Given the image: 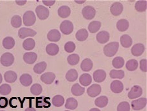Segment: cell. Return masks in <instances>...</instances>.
<instances>
[{"label": "cell", "mask_w": 147, "mask_h": 111, "mask_svg": "<svg viewBox=\"0 0 147 111\" xmlns=\"http://www.w3.org/2000/svg\"><path fill=\"white\" fill-rule=\"evenodd\" d=\"M12 88L7 84H3L0 86V94L2 95H8L11 93Z\"/></svg>", "instance_id": "f6af8a7d"}, {"label": "cell", "mask_w": 147, "mask_h": 111, "mask_svg": "<svg viewBox=\"0 0 147 111\" xmlns=\"http://www.w3.org/2000/svg\"><path fill=\"white\" fill-rule=\"evenodd\" d=\"M108 104V98L106 96H101L95 100V104L99 108L105 107Z\"/></svg>", "instance_id": "f546056e"}, {"label": "cell", "mask_w": 147, "mask_h": 111, "mask_svg": "<svg viewBox=\"0 0 147 111\" xmlns=\"http://www.w3.org/2000/svg\"><path fill=\"white\" fill-rule=\"evenodd\" d=\"M78 106V102L75 98H69L66 101L65 108L67 109L74 110Z\"/></svg>", "instance_id": "836d02e7"}, {"label": "cell", "mask_w": 147, "mask_h": 111, "mask_svg": "<svg viewBox=\"0 0 147 111\" xmlns=\"http://www.w3.org/2000/svg\"><path fill=\"white\" fill-rule=\"evenodd\" d=\"M89 111H100V110L98 109H97V108H93V109H90Z\"/></svg>", "instance_id": "11a10c76"}, {"label": "cell", "mask_w": 147, "mask_h": 111, "mask_svg": "<svg viewBox=\"0 0 147 111\" xmlns=\"http://www.w3.org/2000/svg\"><path fill=\"white\" fill-rule=\"evenodd\" d=\"M46 52L50 56H55L59 52V47L55 44H50L46 47Z\"/></svg>", "instance_id": "4dcf8cb0"}, {"label": "cell", "mask_w": 147, "mask_h": 111, "mask_svg": "<svg viewBox=\"0 0 147 111\" xmlns=\"http://www.w3.org/2000/svg\"><path fill=\"white\" fill-rule=\"evenodd\" d=\"M78 77V73L77 70L75 69H70V70L68 71L66 73L65 78L67 81L69 82H74L77 80Z\"/></svg>", "instance_id": "1f68e13d"}, {"label": "cell", "mask_w": 147, "mask_h": 111, "mask_svg": "<svg viewBox=\"0 0 147 111\" xmlns=\"http://www.w3.org/2000/svg\"><path fill=\"white\" fill-rule=\"evenodd\" d=\"M147 8L146 0H140L138 1L135 4V9L139 12H143L146 11Z\"/></svg>", "instance_id": "d6a6232c"}, {"label": "cell", "mask_w": 147, "mask_h": 111, "mask_svg": "<svg viewBox=\"0 0 147 111\" xmlns=\"http://www.w3.org/2000/svg\"><path fill=\"white\" fill-rule=\"evenodd\" d=\"M36 13L39 19L43 20L46 19L49 15V11L46 7L42 5H38V6L35 9Z\"/></svg>", "instance_id": "5b68a950"}, {"label": "cell", "mask_w": 147, "mask_h": 111, "mask_svg": "<svg viewBox=\"0 0 147 111\" xmlns=\"http://www.w3.org/2000/svg\"><path fill=\"white\" fill-rule=\"evenodd\" d=\"M36 35V32L30 28H22L18 31L19 37L21 39H24L28 36H34Z\"/></svg>", "instance_id": "9c48e42d"}, {"label": "cell", "mask_w": 147, "mask_h": 111, "mask_svg": "<svg viewBox=\"0 0 147 111\" xmlns=\"http://www.w3.org/2000/svg\"><path fill=\"white\" fill-rule=\"evenodd\" d=\"M35 105L36 108H49L51 106L50 98L45 96L36 98Z\"/></svg>", "instance_id": "ba28073f"}, {"label": "cell", "mask_w": 147, "mask_h": 111, "mask_svg": "<svg viewBox=\"0 0 147 111\" xmlns=\"http://www.w3.org/2000/svg\"><path fill=\"white\" fill-rule=\"evenodd\" d=\"M147 100L146 98H140L136 100L132 101L131 107L134 110H140L145 108L146 105Z\"/></svg>", "instance_id": "8992f818"}, {"label": "cell", "mask_w": 147, "mask_h": 111, "mask_svg": "<svg viewBox=\"0 0 147 111\" xmlns=\"http://www.w3.org/2000/svg\"><path fill=\"white\" fill-rule=\"evenodd\" d=\"M65 102L64 98L61 95H56L53 97L52 100V104L55 107H61L63 105Z\"/></svg>", "instance_id": "74e56055"}, {"label": "cell", "mask_w": 147, "mask_h": 111, "mask_svg": "<svg viewBox=\"0 0 147 111\" xmlns=\"http://www.w3.org/2000/svg\"><path fill=\"white\" fill-rule=\"evenodd\" d=\"M42 2L47 7H51L55 3V0H44V1H42Z\"/></svg>", "instance_id": "816d5d0a"}, {"label": "cell", "mask_w": 147, "mask_h": 111, "mask_svg": "<svg viewBox=\"0 0 147 111\" xmlns=\"http://www.w3.org/2000/svg\"><path fill=\"white\" fill-rule=\"evenodd\" d=\"M47 38L51 42H58L61 38L60 32L57 30H51L47 34Z\"/></svg>", "instance_id": "2e32d148"}, {"label": "cell", "mask_w": 147, "mask_h": 111, "mask_svg": "<svg viewBox=\"0 0 147 111\" xmlns=\"http://www.w3.org/2000/svg\"><path fill=\"white\" fill-rule=\"evenodd\" d=\"M140 69L144 72H147V61L146 59H141L140 63Z\"/></svg>", "instance_id": "c3c4849f"}, {"label": "cell", "mask_w": 147, "mask_h": 111, "mask_svg": "<svg viewBox=\"0 0 147 111\" xmlns=\"http://www.w3.org/2000/svg\"><path fill=\"white\" fill-rule=\"evenodd\" d=\"M47 68V63L46 62L42 61L36 64L33 67V71L34 72L37 73V74H40L43 73L45 70H46Z\"/></svg>", "instance_id": "e575fe53"}, {"label": "cell", "mask_w": 147, "mask_h": 111, "mask_svg": "<svg viewBox=\"0 0 147 111\" xmlns=\"http://www.w3.org/2000/svg\"><path fill=\"white\" fill-rule=\"evenodd\" d=\"M120 43L122 47L129 48L132 44V38L128 35H123L120 37Z\"/></svg>", "instance_id": "603a6c76"}, {"label": "cell", "mask_w": 147, "mask_h": 111, "mask_svg": "<svg viewBox=\"0 0 147 111\" xmlns=\"http://www.w3.org/2000/svg\"><path fill=\"white\" fill-rule=\"evenodd\" d=\"M15 45V40L11 36H7L3 40V46L6 49H11Z\"/></svg>", "instance_id": "f1b7e54d"}, {"label": "cell", "mask_w": 147, "mask_h": 111, "mask_svg": "<svg viewBox=\"0 0 147 111\" xmlns=\"http://www.w3.org/2000/svg\"><path fill=\"white\" fill-rule=\"evenodd\" d=\"M9 104H10V105L11 107L13 108H15V107H18V105L19 104V102L16 98H12L10 100Z\"/></svg>", "instance_id": "f907efd6"}, {"label": "cell", "mask_w": 147, "mask_h": 111, "mask_svg": "<svg viewBox=\"0 0 147 111\" xmlns=\"http://www.w3.org/2000/svg\"><path fill=\"white\" fill-rule=\"evenodd\" d=\"M70 12H71V10H70V8L68 6H61L58 10V15L61 18H67L70 15Z\"/></svg>", "instance_id": "cb8c5ba5"}, {"label": "cell", "mask_w": 147, "mask_h": 111, "mask_svg": "<svg viewBox=\"0 0 147 111\" xmlns=\"http://www.w3.org/2000/svg\"><path fill=\"white\" fill-rule=\"evenodd\" d=\"M144 51H145V46L142 44H135L131 49L132 54L136 57L142 55Z\"/></svg>", "instance_id": "4fadbf2b"}, {"label": "cell", "mask_w": 147, "mask_h": 111, "mask_svg": "<svg viewBox=\"0 0 147 111\" xmlns=\"http://www.w3.org/2000/svg\"><path fill=\"white\" fill-rule=\"evenodd\" d=\"M30 91L35 96L40 95L42 92V87L41 85L39 84H34L33 86L31 87Z\"/></svg>", "instance_id": "7bdbcfd3"}, {"label": "cell", "mask_w": 147, "mask_h": 111, "mask_svg": "<svg viewBox=\"0 0 147 111\" xmlns=\"http://www.w3.org/2000/svg\"><path fill=\"white\" fill-rule=\"evenodd\" d=\"M92 78L91 75L88 73L82 74L80 77V82L82 86H88L92 83Z\"/></svg>", "instance_id": "484cf974"}, {"label": "cell", "mask_w": 147, "mask_h": 111, "mask_svg": "<svg viewBox=\"0 0 147 111\" xmlns=\"http://www.w3.org/2000/svg\"><path fill=\"white\" fill-rule=\"evenodd\" d=\"M101 27V22L99 21H92L88 26V30L90 33H95L100 30Z\"/></svg>", "instance_id": "d590c367"}, {"label": "cell", "mask_w": 147, "mask_h": 111, "mask_svg": "<svg viewBox=\"0 0 147 111\" xmlns=\"http://www.w3.org/2000/svg\"><path fill=\"white\" fill-rule=\"evenodd\" d=\"M82 13L84 19L87 20H91L94 18L95 16L96 11L95 8L92 6H86L83 8L82 10Z\"/></svg>", "instance_id": "52a82bcc"}, {"label": "cell", "mask_w": 147, "mask_h": 111, "mask_svg": "<svg viewBox=\"0 0 147 111\" xmlns=\"http://www.w3.org/2000/svg\"><path fill=\"white\" fill-rule=\"evenodd\" d=\"M33 82V79L32 76L30 74L24 73L20 77V82L22 86L28 87L32 84Z\"/></svg>", "instance_id": "ffe728a7"}, {"label": "cell", "mask_w": 147, "mask_h": 111, "mask_svg": "<svg viewBox=\"0 0 147 111\" xmlns=\"http://www.w3.org/2000/svg\"><path fill=\"white\" fill-rule=\"evenodd\" d=\"M143 93V89L139 86H134L131 88L128 93V97L130 99H136L141 96Z\"/></svg>", "instance_id": "8fae6325"}, {"label": "cell", "mask_w": 147, "mask_h": 111, "mask_svg": "<svg viewBox=\"0 0 147 111\" xmlns=\"http://www.w3.org/2000/svg\"><path fill=\"white\" fill-rule=\"evenodd\" d=\"M1 63L4 67H10L12 65L14 62V56L10 52H6L4 53L1 57V59H0Z\"/></svg>", "instance_id": "277c9868"}, {"label": "cell", "mask_w": 147, "mask_h": 111, "mask_svg": "<svg viewBox=\"0 0 147 111\" xmlns=\"http://www.w3.org/2000/svg\"><path fill=\"white\" fill-rule=\"evenodd\" d=\"M101 92V87L100 85L94 84L90 86L87 89V93L90 97H96L98 96Z\"/></svg>", "instance_id": "30bf717a"}, {"label": "cell", "mask_w": 147, "mask_h": 111, "mask_svg": "<svg viewBox=\"0 0 147 111\" xmlns=\"http://www.w3.org/2000/svg\"><path fill=\"white\" fill-rule=\"evenodd\" d=\"M65 50L68 53H72L76 49V45L73 42H68L65 45Z\"/></svg>", "instance_id": "bcb514c9"}, {"label": "cell", "mask_w": 147, "mask_h": 111, "mask_svg": "<svg viewBox=\"0 0 147 111\" xmlns=\"http://www.w3.org/2000/svg\"><path fill=\"white\" fill-rule=\"evenodd\" d=\"M11 24L13 28H18L22 25V19L19 15H14L11 19Z\"/></svg>", "instance_id": "ee69618b"}, {"label": "cell", "mask_w": 147, "mask_h": 111, "mask_svg": "<svg viewBox=\"0 0 147 111\" xmlns=\"http://www.w3.org/2000/svg\"><path fill=\"white\" fill-rule=\"evenodd\" d=\"M76 2H77V3H83V2H84V1H76Z\"/></svg>", "instance_id": "6f0895ef"}, {"label": "cell", "mask_w": 147, "mask_h": 111, "mask_svg": "<svg viewBox=\"0 0 147 111\" xmlns=\"http://www.w3.org/2000/svg\"><path fill=\"white\" fill-rule=\"evenodd\" d=\"M84 91H85L84 87L81 86L79 84H74L71 89L72 93L74 95L76 96H79L83 95L84 93Z\"/></svg>", "instance_id": "83f0119b"}, {"label": "cell", "mask_w": 147, "mask_h": 111, "mask_svg": "<svg viewBox=\"0 0 147 111\" xmlns=\"http://www.w3.org/2000/svg\"><path fill=\"white\" fill-rule=\"evenodd\" d=\"M36 22V16L32 11H27L23 15V23L26 26H32Z\"/></svg>", "instance_id": "7a4b0ae2"}, {"label": "cell", "mask_w": 147, "mask_h": 111, "mask_svg": "<svg viewBox=\"0 0 147 111\" xmlns=\"http://www.w3.org/2000/svg\"><path fill=\"white\" fill-rule=\"evenodd\" d=\"M8 105V100L7 98L0 97V108H5Z\"/></svg>", "instance_id": "681fc988"}, {"label": "cell", "mask_w": 147, "mask_h": 111, "mask_svg": "<svg viewBox=\"0 0 147 111\" xmlns=\"http://www.w3.org/2000/svg\"><path fill=\"white\" fill-rule=\"evenodd\" d=\"M129 27V22L126 19H120L117 22V28L118 31L123 32L125 31Z\"/></svg>", "instance_id": "4316f807"}, {"label": "cell", "mask_w": 147, "mask_h": 111, "mask_svg": "<svg viewBox=\"0 0 147 111\" xmlns=\"http://www.w3.org/2000/svg\"><path fill=\"white\" fill-rule=\"evenodd\" d=\"M35 46V42L32 38H28L23 42L22 47L26 50H31L34 49Z\"/></svg>", "instance_id": "8d00e7d4"}, {"label": "cell", "mask_w": 147, "mask_h": 111, "mask_svg": "<svg viewBox=\"0 0 147 111\" xmlns=\"http://www.w3.org/2000/svg\"><path fill=\"white\" fill-rule=\"evenodd\" d=\"M16 2L17 3V4L18 5H24L26 3V0H21V1H16Z\"/></svg>", "instance_id": "f5cc1de1"}, {"label": "cell", "mask_w": 147, "mask_h": 111, "mask_svg": "<svg viewBox=\"0 0 147 111\" xmlns=\"http://www.w3.org/2000/svg\"><path fill=\"white\" fill-rule=\"evenodd\" d=\"M56 78V75L55 73L52 72H47L44 73L43 75H41L40 79L44 83L46 84H51L55 81Z\"/></svg>", "instance_id": "5bb4252c"}, {"label": "cell", "mask_w": 147, "mask_h": 111, "mask_svg": "<svg viewBox=\"0 0 147 111\" xmlns=\"http://www.w3.org/2000/svg\"><path fill=\"white\" fill-rule=\"evenodd\" d=\"M96 38L98 43L102 44H106L109 40V34L106 31H102L97 34Z\"/></svg>", "instance_id": "e0dca14e"}, {"label": "cell", "mask_w": 147, "mask_h": 111, "mask_svg": "<svg viewBox=\"0 0 147 111\" xmlns=\"http://www.w3.org/2000/svg\"><path fill=\"white\" fill-rule=\"evenodd\" d=\"M67 61L68 63L70 65L74 66V65H77L79 61H80V56L77 54H72L68 56Z\"/></svg>", "instance_id": "f35d334b"}, {"label": "cell", "mask_w": 147, "mask_h": 111, "mask_svg": "<svg viewBox=\"0 0 147 111\" xmlns=\"http://www.w3.org/2000/svg\"><path fill=\"white\" fill-rule=\"evenodd\" d=\"M93 68V62L89 58H86L82 61L81 64V70L84 72H90Z\"/></svg>", "instance_id": "7402d4cb"}, {"label": "cell", "mask_w": 147, "mask_h": 111, "mask_svg": "<svg viewBox=\"0 0 147 111\" xmlns=\"http://www.w3.org/2000/svg\"><path fill=\"white\" fill-rule=\"evenodd\" d=\"M111 90L115 93H120L123 89V84L120 81H114L111 83Z\"/></svg>", "instance_id": "ac0fdd59"}, {"label": "cell", "mask_w": 147, "mask_h": 111, "mask_svg": "<svg viewBox=\"0 0 147 111\" xmlns=\"http://www.w3.org/2000/svg\"><path fill=\"white\" fill-rule=\"evenodd\" d=\"M119 44L117 42H113L106 45L104 47V53L107 57H113L118 52Z\"/></svg>", "instance_id": "6da1fadb"}, {"label": "cell", "mask_w": 147, "mask_h": 111, "mask_svg": "<svg viewBox=\"0 0 147 111\" xmlns=\"http://www.w3.org/2000/svg\"><path fill=\"white\" fill-rule=\"evenodd\" d=\"M4 78L5 81L8 82V83H13L18 79V75L15 72L7 71L4 74Z\"/></svg>", "instance_id": "44dd1931"}, {"label": "cell", "mask_w": 147, "mask_h": 111, "mask_svg": "<svg viewBox=\"0 0 147 111\" xmlns=\"http://www.w3.org/2000/svg\"><path fill=\"white\" fill-rule=\"evenodd\" d=\"M23 59L28 64H33L37 59V55L33 52H26L23 56Z\"/></svg>", "instance_id": "d6986e66"}, {"label": "cell", "mask_w": 147, "mask_h": 111, "mask_svg": "<svg viewBox=\"0 0 147 111\" xmlns=\"http://www.w3.org/2000/svg\"><path fill=\"white\" fill-rule=\"evenodd\" d=\"M88 37V32L86 29H81L77 31L76 34V38L80 42L85 41Z\"/></svg>", "instance_id": "d4e9b609"}, {"label": "cell", "mask_w": 147, "mask_h": 111, "mask_svg": "<svg viewBox=\"0 0 147 111\" xmlns=\"http://www.w3.org/2000/svg\"><path fill=\"white\" fill-rule=\"evenodd\" d=\"M126 68L129 71H134L138 68V62L136 59H131L127 62Z\"/></svg>", "instance_id": "b9f144b4"}, {"label": "cell", "mask_w": 147, "mask_h": 111, "mask_svg": "<svg viewBox=\"0 0 147 111\" xmlns=\"http://www.w3.org/2000/svg\"><path fill=\"white\" fill-rule=\"evenodd\" d=\"M117 111H130V105L127 102H123L118 105Z\"/></svg>", "instance_id": "7dc6e473"}, {"label": "cell", "mask_w": 147, "mask_h": 111, "mask_svg": "<svg viewBox=\"0 0 147 111\" xmlns=\"http://www.w3.org/2000/svg\"><path fill=\"white\" fill-rule=\"evenodd\" d=\"M2 81H3V78H2V75H1V74L0 73V84L2 82Z\"/></svg>", "instance_id": "9f6ffc18"}, {"label": "cell", "mask_w": 147, "mask_h": 111, "mask_svg": "<svg viewBox=\"0 0 147 111\" xmlns=\"http://www.w3.org/2000/svg\"><path fill=\"white\" fill-rule=\"evenodd\" d=\"M66 111H69V110H66Z\"/></svg>", "instance_id": "91938a15"}, {"label": "cell", "mask_w": 147, "mask_h": 111, "mask_svg": "<svg viewBox=\"0 0 147 111\" xmlns=\"http://www.w3.org/2000/svg\"><path fill=\"white\" fill-rule=\"evenodd\" d=\"M60 31L64 35H70L74 30L72 22L70 21H64L61 23L60 26Z\"/></svg>", "instance_id": "3957f363"}, {"label": "cell", "mask_w": 147, "mask_h": 111, "mask_svg": "<svg viewBox=\"0 0 147 111\" xmlns=\"http://www.w3.org/2000/svg\"><path fill=\"white\" fill-rule=\"evenodd\" d=\"M24 111H36V110L34 109V108L29 107V108H27V109H25Z\"/></svg>", "instance_id": "db71d44e"}, {"label": "cell", "mask_w": 147, "mask_h": 111, "mask_svg": "<svg viewBox=\"0 0 147 111\" xmlns=\"http://www.w3.org/2000/svg\"><path fill=\"white\" fill-rule=\"evenodd\" d=\"M93 77H94V79L96 82L100 83V82H102L106 79V73L103 70H97L94 72Z\"/></svg>", "instance_id": "9a60e30c"}, {"label": "cell", "mask_w": 147, "mask_h": 111, "mask_svg": "<svg viewBox=\"0 0 147 111\" xmlns=\"http://www.w3.org/2000/svg\"><path fill=\"white\" fill-rule=\"evenodd\" d=\"M125 61L121 57H116L112 61V65L115 68H121L123 67Z\"/></svg>", "instance_id": "60d3db41"}, {"label": "cell", "mask_w": 147, "mask_h": 111, "mask_svg": "<svg viewBox=\"0 0 147 111\" xmlns=\"http://www.w3.org/2000/svg\"><path fill=\"white\" fill-rule=\"evenodd\" d=\"M1 111H5V110H1Z\"/></svg>", "instance_id": "680465c9"}, {"label": "cell", "mask_w": 147, "mask_h": 111, "mask_svg": "<svg viewBox=\"0 0 147 111\" xmlns=\"http://www.w3.org/2000/svg\"><path fill=\"white\" fill-rule=\"evenodd\" d=\"M123 5L120 2H115L113 4L111 7H110V11L111 13L114 16H118L120 15L123 12Z\"/></svg>", "instance_id": "7c38bea8"}, {"label": "cell", "mask_w": 147, "mask_h": 111, "mask_svg": "<svg viewBox=\"0 0 147 111\" xmlns=\"http://www.w3.org/2000/svg\"><path fill=\"white\" fill-rule=\"evenodd\" d=\"M109 75L112 79H121L125 76V72L123 70H113L110 72Z\"/></svg>", "instance_id": "ab89813d"}]
</instances>
